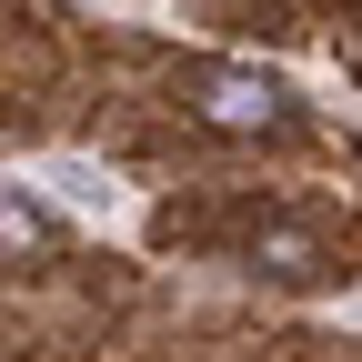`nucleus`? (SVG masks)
Returning <instances> with one entry per match:
<instances>
[{"label":"nucleus","instance_id":"f257e3e1","mask_svg":"<svg viewBox=\"0 0 362 362\" xmlns=\"http://www.w3.org/2000/svg\"><path fill=\"white\" fill-rule=\"evenodd\" d=\"M181 90H192V121L221 131V141H272V131H292V90L272 71H252V61H202Z\"/></svg>","mask_w":362,"mask_h":362},{"label":"nucleus","instance_id":"7ed1b4c3","mask_svg":"<svg viewBox=\"0 0 362 362\" xmlns=\"http://www.w3.org/2000/svg\"><path fill=\"white\" fill-rule=\"evenodd\" d=\"M21 252H51V211L21 202V192H0V262H21Z\"/></svg>","mask_w":362,"mask_h":362},{"label":"nucleus","instance_id":"f03ea898","mask_svg":"<svg viewBox=\"0 0 362 362\" xmlns=\"http://www.w3.org/2000/svg\"><path fill=\"white\" fill-rule=\"evenodd\" d=\"M252 262H262V272H282V282H312V272H322L332 252L312 242L302 221H262V232H252Z\"/></svg>","mask_w":362,"mask_h":362}]
</instances>
